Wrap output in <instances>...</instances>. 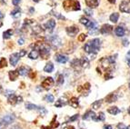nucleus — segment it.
<instances>
[{"label": "nucleus", "instance_id": "nucleus-1", "mask_svg": "<svg viewBox=\"0 0 130 129\" xmlns=\"http://www.w3.org/2000/svg\"><path fill=\"white\" fill-rule=\"evenodd\" d=\"M63 7L67 11H78L80 10V3L77 0H65Z\"/></svg>", "mask_w": 130, "mask_h": 129}, {"label": "nucleus", "instance_id": "nucleus-2", "mask_svg": "<svg viewBox=\"0 0 130 129\" xmlns=\"http://www.w3.org/2000/svg\"><path fill=\"white\" fill-rule=\"evenodd\" d=\"M116 61V57L114 56H108V57H103L100 59V64L104 68H107L109 64H114Z\"/></svg>", "mask_w": 130, "mask_h": 129}, {"label": "nucleus", "instance_id": "nucleus-3", "mask_svg": "<svg viewBox=\"0 0 130 129\" xmlns=\"http://www.w3.org/2000/svg\"><path fill=\"white\" fill-rule=\"evenodd\" d=\"M15 121V116L13 114H8L4 116L0 120V123H2L5 126H7L8 125L12 124V123Z\"/></svg>", "mask_w": 130, "mask_h": 129}, {"label": "nucleus", "instance_id": "nucleus-4", "mask_svg": "<svg viewBox=\"0 0 130 129\" xmlns=\"http://www.w3.org/2000/svg\"><path fill=\"white\" fill-rule=\"evenodd\" d=\"M38 50H39V55L44 58V59H46L50 55V51H49V48L46 47V45H40L38 46Z\"/></svg>", "mask_w": 130, "mask_h": 129}, {"label": "nucleus", "instance_id": "nucleus-5", "mask_svg": "<svg viewBox=\"0 0 130 129\" xmlns=\"http://www.w3.org/2000/svg\"><path fill=\"white\" fill-rule=\"evenodd\" d=\"M119 10L123 13H130V1L124 0L119 5Z\"/></svg>", "mask_w": 130, "mask_h": 129}, {"label": "nucleus", "instance_id": "nucleus-6", "mask_svg": "<svg viewBox=\"0 0 130 129\" xmlns=\"http://www.w3.org/2000/svg\"><path fill=\"white\" fill-rule=\"evenodd\" d=\"M92 45V49H93V54H96L100 50V40L98 38H95L90 41Z\"/></svg>", "mask_w": 130, "mask_h": 129}, {"label": "nucleus", "instance_id": "nucleus-7", "mask_svg": "<svg viewBox=\"0 0 130 129\" xmlns=\"http://www.w3.org/2000/svg\"><path fill=\"white\" fill-rule=\"evenodd\" d=\"M53 85H54V79L52 77H47L42 82V87L44 89H46V90L51 88V86Z\"/></svg>", "mask_w": 130, "mask_h": 129}, {"label": "nucleus", "instance_id": "nucleus-8", "mask_svg": "<svg viewBox=\"0 0 130 129\" xmlns=\"http://www.w3.org/2000/svg\"><path fill=\"white\" fill-rule=\"evenodd\" d=\"M113 26L111 25H108V24H105L101 26L100 28V33L102 35H109L112 33L113 31Z\"/></svg>", "mask_w": 130, "mask_h": 129}, {"label": "nucleus", "instance_id": "nucleus-9", "mask_svg": "<svg viewBox=\"0 0 130 129\" xmlns=\"http://www.w3.org/2000/svg\"><path fill=\"white\" fill-rule=\"evenodd\" d=\"M79 22H80L81 24L82 25H84L86 27H87L88 29H90V28H92L95 25V22H92V21H90V20H88L87 18V17H81L80 18V20H79Z\"/></svg>", "mask_w": 130, "mask_h": 129}, {"label": "nucleus", "instance_id": "nucleus-10", "mask_svg": "<svg viewBox=\"0 0 130 129\" xmlns=\"http://www.w3.org/2000/svg\"><path fill=\"white\" fill-rule=\"evenodd\" d=\"M96 117H98V116H96L92 110H88V111L85 113L84 116H83V119H84V120H87V119L92 118L93 120L96 121Z\"/></svg>", "mask_w": 130, "mask_h": 129}, {"label": "nucleus", "instance_id": "nucleus-11", "mask_svg": "<svg viewBox=\"0 0 130 129\" xmlns=\"http://www.w3.org/2000/svg\"><path fill=\"white\" fill-rule=\"evenodd\" d=\"M50 44L54 46V47H58L59 45H61V40L57 36H53L49 38Z\"/></svg>", "mask_w": 130, "mask_h": 129}, {"label": "nucleus", "instance_id": "nucleus-12", "mask_svg": "<svg viewBox=\"0 0 130 129\" xmlns=\"http://www.w3.org/2000/svg\"><path fill=\"white\" fill-rule=\"evenodd\" d=\"M66 31H67V35H69V36H71V37H75L76 34H77V32L79 31V29H78L77 26H68V27L66 28Z\"/></svg>", "mask_w": 130, "mask_h": 129}, {"label": "nucleus", "instance_id": "nucleus-13", "mask_svg": "<svg viewBox=\"0 0 130 129\" xmlns=\"http://www.w3.org/2000/svg\"><path fill=\"white\" fill-rule=\"evenodd\" d=\"M55 26H56V21H55L54 19H49L47 22H46V24L44 25V27L46 28V30L49 31V32L53 31V29L55 28Z\"/></svg>", "mask_w": 130, "mask_h": 129}, {"label": "nucleus", "instance_id": "nucleus-14", "mask_svg": "<svg viewBox=\"0 0 130 129\" xmlns=\"http://www.w3.org/2000/svg\"><path fill=\"white\" fill-rule=\"evenodd\" d=\"M55 59H56V62L60 63V64H66L68 61V57L62 54H56L55 56Z\"/></svg>", "mask_w": 130, "mask_h": 129}, {"label": "nucleus", "instance_id": "nucleus-15", "mask_svg": "<svg viewBox=\"0 0 130 129\" xmlns=\"http://www.w3.org/2000/svg\"><path fill=\"white\" fill-rule=\"evenodd\" d=\"M21 57L19 55V53H14V54H12L10 56V64H12V66H17V64H18V60H19V58Z\"/></svg>", "mask_w": 130, "mask_h": 129}, {"label": "nucleus", "instance_id": "nucleus-16", "mask_svg": "<svg viewBox=\"0 0 130 129\" xmlns=\"http://www.w3.org/2000/svg\"><path fill=\"white\" fill-rule=\"evenodd\" d=\"M86 4L90 8L98 7L99 5V0H86Z\"/></svg>", "mask_w": 130, "mask_h": 129}, {"label": "nucleus", "instance_id": "nucleus-17", "mask_svg": "<svg viewBox=\"0 0 130 129\" xmlns=\"http://www.w3.org/2000/svg\"><path fill=\"white\" fill-rule=\"evenodd\" d=\"M125 33H126V31H125V28H124L123 26H117V27H116L115 34L117 35V37H124V36H125Z\"/></svg>", "mask_w": 130, "mask_h": 129}, {"label": "nucleus", "instance_id": "nucleus-18", "mask_svg": "<svg viewBox=\"0 0 130 129\" xmlns=\"http://www.w3.org/2000/svg\"><path fill=\"white\" fill-rule=\"evenodd\" d=\"M117 100V96L116 94H109L106 97V103H113V102H116Z\"/></svg>", "mask_w": 130, "mask_h": 129}, {"label": "nucleus", "instance_id": "nucleus-19", "mask_svg": "<svg viewBox=\"0 0 130 129\" xmlns=\"http://www.w3.org/2000/svg\"><path fill=\"white\" fill-rule=\"evenodd\" d=\"M8 75H9V78H10L11 81H15V80H17L18 75H19V71H18V70L9 71Z\"/></svg>", "mask_w": 130, "mask_h": 129}, {"label": "nucleus", "instance_id": "nucleus-20", "mask_svg": "<svg viewBox=\"0 0 130 129\" xmlns=\"http://www.w3.org/2000/svg\"><path fill=\"white\" fill-rule=\"evenodd\" d=\"M107 112H108L110 115L116 116V115L119 114V113L121 112V110H120L118 107H117V106H112V107H109L108 109H107Z\"/></svg>", "mask_w": 130, "mask_h": 129}, {"label": "nucleus", "instance_id": "nucleus-21", "mask_svg": "<svg viewBox=\"0 0 130 129\" xmlns=\"http://www.w3.org/2000/svg\"><path fill=\"white\" fill-rule=\"evenodd\" d=\"M53 70H54V64L51 62H48L46 64V67H44V71L46 73H51V72H53Z\"/></svg>", "mask_w": 130, "mask_h": 129}, {"label": "nucleus", "instance_id": "nucleus-22", "mask_svg": "<svg viewBox=\"0 0 130 129\" xmlns=\"http://www.w3.org/2000/svg\"><path fill=\"white\" fill-rule=\"evenodd\" d=\"M84 50L87 52V53H88V54H93V49H92V45L90 41H88V42L84 45Z\"/></svg>", "mask_w": 130, "mask_h": 129}, {"label": "nucleus", "instance_id": "nucleus-23", "mask_svg": "<svg viewBox=\"0 0 130 129\" xmlns=\"http://www.w3.org/2000/svg\"><path fill=\"white\" fill-rule=\"evenodd\" d=\"M39 56V51H37V49H34L28 54V57L30 59H37Z\"/></svg>", "mask_w": 130, "mask_h": 129}, {"label": "nucleus", "instance_id": "nucleus-24", "mask_svg": "<svg viewBox=\"0 0 130 129\" xmlns=\"http://www.w3.org/2000/svg\"><path fill=\"white\" fill-rule=\"evenodd\" d=\"M8 103L11 105H15V104L18 103V96H17L15 94L8 96Z\"/></svg>", "mask_w": 130, "mask_h": 129}, {"label": "nucleus", "instance_id": "nucleus-25", "mask_svg": "<svg viewBox=\"0 0 130 129\" xmlns=\"http://www.w3.org/2000/svg\"><path fill=\"white\" fill-rule=\"evenodd\" d=\"M109 19H110V21L112 22V23H117V22L118 21V19H119V14L118 13L111 14Z\"/></svg>", "mask_w": 130, "mask_h": 129}, {"label": "nucleus", "instance_id": "nucleus-26", "mask_svg": "<svg viewBox=\"0 0 130 129\" xmlns=\"http://www.w3.org/2000/svg\"><path fill=\"white\" fill-rule=\"evenodd\" d=\"M69 104L70 105H71L72 107L74 108H76L78 106V99L76 98V97H72L71 99L69 100Z\"/></svg>", "mask_w": 130, "mask_h": 129}, {"label": "nucleus", "instance_id": "nucleus-27", "mask_svg": "<svg viewBox=\"0 0 130 129\" xmlns=\"http://www.w3.org/2000/svg\"><path fill=\"white\" fill-rule=\"evenodd\" d=\"M80 63H81V67H85V68L88 67V66H89V60L87 59V57L81 58V59H80Z\"/></svg>", "mask_w": 130, "mask_h": 129}, {"label": "nucleus", "instance_id": "nucleus-28", "mask_svg": "<svg viewBox=\"0 0 130 129\" xmlns=\"http://www.w3.org/2000/svg\"><path fill=\"white\" fill-rule=\"evenodd\" d=\"M20 13H21L20 8H15V10H13L11 12V15H12L14 18H18V17H20V15H21Z\"/></svg>", "mask_w": 130, "mask_h": 129}, {"label": "nucleus", "instance_id": "nucleus-29", "mask_svg": "<svg viewBox=\"0 0 130 129\" xmlns=\"http://www.w3.org/2000/svg\"><path fill=\"white\" fill-rule=\"evenodd\" d=\"M12 35H13V30H12V29H8V30L5 31V32L3 33V38L8 39V38H10Z\"/></svg>", "mask_w": 130, "mask_h": 129}, {"label": "nucleus", "instance_id": "nucleus-30", "mask_svg": "<svg viewBox=\"0 0 130 129\" xmlns=\"http://www.w3.org/2000/svg\"><path fill=\"white\" fill-rule=\"evenodd\" d=\"M102 105V100H98V101H95L93 104H92V108L94 110H98L99 109V107Z\"/></svg>", "mask_w": 130, "mask_h": 129}, {"label": "nucleus", "instance_id": "nucleus-31", "mask_svg": "<svg viewBox=\"0 0 130 129\" xmlns=\"http://www.w3.org/2000/svg\"><path fill=\"white\" fill-rule=\"evenodd\" d=\"M71 67H75V68H77L78 67H81L80 59H74V60L71 62Z\"/></svg>", "mask_w": 130, "mask_h": 129}, {"label": "nucleus", "instance_id": "nucleus-32", "mask_svg": "<svg viewBox=\"0 0 130 129\" xmlns=\"http://www.w3.org/2000/svg\"><path fill=\"white\" fill-rule=\"evenodd\" d=\"M26 108H27L28 110H38L39 106H37V105H34V104L27 103L26 105Z\"/></svg>", "mask_w": 130, "mask_h": 129}, {"label": "nucleus", "instance_id": "nucleus-33", "mask_svg": "<svg viewBox=\"0 0 130 129\" xmlns=\"http://www.w3.org/2000/svg\"><path fill=\"white\" fill-rule=\"evenodd\" d=\"M27 70L28 69L26 68V67H20V68L18 69V71H19V75H26L28 74Z\"/></svg>", "mask_w": 130, "mask_h": 129}, {"label": "nucleus", "instance_id": "nucleus-34", "mask_svg": "<svg viewBox=\"0 0 130 129\" xmlns=\"http://www.w3.org/2000/svg\"><path fill=\"white\" fill-rule=\"evenodd\" d=\"M7 66V61L6 58H1L0 59V68H3V67H6Z\"/></svg>", "mask_w": 130, "mask_h": 129}, {"label": "nucleus", "instance_id": "nucleus-35", "mask_svg": "<svg viewBox=\"0 0 130 129\" xmlns=\"http://www.w3.org/2000/svg\"><path fill=\"white\" fill-rule=\"evenodd\" d=\"M65 105H66V102H63L62 101V98H60L56 101V104H55V106H56V107H62V106Z\"/></svg>", "mask_w": 130, "mask_h": 129}, {"label": "nucleus", "instance_id": "nucleus-36", "mask_svg": "<svg viewBox=\"0 0 130 129\" xmlns=\"http://www.w3.org/2000/svg\"><path fill=\"white\" fill-rule=\"evenodd\" d=\"M46 101L49 102V103H53L55 101V97L53 95H47L46 96Z\"/></svg>", "mask_w": 130, "mask_h": 129}, {"label": "nucleus", "instance_id": "nucleus-37", "mask_svg": "<svg viewBox=\"0 0 130 129\" xmlns=\"http://www.w3.org/2000/svg\"><path fill=\"white\" fill-rule=\"evenodd\" d=\"M84 12H85V14L87 15H88V17H92V15H93V10H92V8H90V7L86 8Z\"/></svg>", "mask_w": 130, "mask_h": 129}, {"label": "nucleus", "instance_id": "nucleus-38", "mask_svg": "<svg viewBox=\"0 0 130 129\" xmlns=\"http://www.w3.org/2000/svg\"><path fill=\"white\" fill-rule=\"evenodd\" d=\"M105 114L103 112H100L99 114H98V117H96V121H104L105 120Z\"/></svg>", "mask_w": 130, "mask_h": 129}, {"label": "nucleus", "instance_id": "nucleus-39", "mask_svg": "<svg viewBox=\"0 0 130 129\" xmlns=\"http://www.w3.org/2000/svg\"><path fill=\"white\" fill-rule=\"evenodd\" d=\"M57 85H59V86H61V85L64 84V76L63 75H58V78H57Z\"/></svg>", "mask_w": 130, "mask_h": 129}, {"label": "nucleus", "instance_id": "nucleus-40", "mask_svg": "<svg viewBox=\"0 0 130 129\" xmlns=\"http://www.w3.org/2000/svg\"><path fill=\"white\" fill-rule=\"evenodd\" d=\"M87 36L86 34H80L79 36H78L77 39H78V41H80V42H84L85 39L87 38Z\"/></svg>", "mask_w": 130, "mask_h": 129}, {"label": "nucleus", "instance_id": "nucleus-41", "mask_svg": "<svg viewBox=\"0 0 130 129\" xmlns=\"http://www.w3.org/2000/svg\"><path fill=\"white\" fill-rule=\"evenodd\" d=\"M117 128L118 129H129V126H126L123 124V123H119L118 125H117Z\"/></svg>", "mask_w": 130, "mask_h": 129}, {"label": "nucleus", "instance_id": "nucleus-42", "mask_svg": "<svg viewBox=\"0 0 130 129\" xmlns=\"http://www.w3.org/2000/svg\"><path fill=\"white\" fill-rule=\"evenodd\" d=\"M38 112L40 113V114H41V116H45V115H46V113H47V111H46V110L45 109L44 107H40V106H39Z\"/></svg>", "mask_w": 130, "mask_h": 129}, {"label": "nucleus", "instance_id": "nucleus-43", "mask_svg": "<svg viewBox=\"0 0 130 129\" xmlns=\"http://www.w3.org/2000/svg\"><path fill=\"white\" fill-rule=\"evenodd\" d=\"M77 118H78V114H76V115H75V116H73L71 117V118H69V120L67 121V123H70V122H74V121H76V120H77Z\"/></svg>", "mask_w": 130, "mask_h": 129}, {"label": "nucleus", "instance_id": "nucleus-44", "mask_svg": "<svg viewBox=\"0 0 130 129\" xmlns=\"http://www.w3.org/2000/svg\"><path fill=\"white\" fill-rule=\"evenodd\" d=\"M111 70H107V72H106V79L108 80V79H111V78H113V75H111Z\"/></svg>", "mask_w": 130, "mask_h": 129}, {"label": "nucleus", "instance_id": "nucleus-45", "mask_svg": "<svg viewBox=\"0 0 130 129\" xmlns=\"http://www.w3.org/2000/svg\"><path fill=\"white\" fill-rule=\"evenodd\" d=\"M54 120H55V117H54ZM53 120L52 122H51V127L52 128H56V127H57L59 125V124L57 122H55V121Z\"/></svg>", "mask_w": 130, "mask_h": 129}, {"label": "nucleus", "instance_id": "nucleus-46", "mask_svg": "<svg viewBox=\"0 0 130 129\" xmlns=\"http://www.w3.org/2000/svg\"><path fill=\"white\" fill-rule=\"evenodd\" d=\"M122 43H123V45H124V46H128V45H129V41H128V39L125 38V39H123V41H122Z\"/></svg>", "mask_w": 130, "mask_h": 129}, {"label": "nucleus", "instance_id": "nucleus-47", "mask_svg": "<svg viewBox=\"0 0 130 129\" xmlns=\"http://www.w3.org/2000/svg\"><path fill=\"white\" fill-rule=\"evenodd\" d=\"M5 95H7V96H10V95H14V91H11V90H7L5 92Z\"/></svg>", "mask_w": 130, "mask_h": 129}, {"label": "nucleus", "instance_id": "nucleus-48", "mask_svg": "<svg viewBox=\"0 0 130 129\" xmlns=\"http://www.w3.org/2000/svg\"><path fill=\"white\" fill-rule=\"evenodd\" d=\"M19 55H20V56H26V51L25 49H22V50H20V52H19Z\"/></svg>", "mask_w": 130, "mask_h": 129}, {"label": "nucleus", "instance_id": "nucleus-49", "mask_svg": "<svg viewBox=\"0 0 130 129\" xmlns=\"http://www.w3.org/2000/svg\"><path fill=\"white\" fill-rule=\"evenodd\" d=\"M20 1H21V0H12V3H13L14 6H18L20 3Z\"/></svg>", "mask_w": 130, "mask_h": 129}, {"label": "nucleus", "instance_id": "nucleus-50", "mask_svg": "<svg viewBox=\"0 0 130 129\" xmlns=\"http://www.w3.org/2000/svg\"><path fill=\"white\" fill-rule=\"evenodd\" d=\"M24 43H25V40H24V39H23V38L18 39V45H24Z\"/></svg>", "mask_w": 130, "mask_h": 129}, {"label": "nucleus", "instance_id": "nucleus-51", "mask_svg": "<svg viewBox=\"0 0 130 129\" xmlns=\"http://www.w3.org/2000/svg\"><path fill=\"white\" fill-rule=\"evenodd\" d=\"M104 129H113L112 126L110 125H104Z\"/></svg>", "mask_w": 130, "mask_h": 129}, {"label": "nucleus", "instance_id": "nucleus-52", "mask_svg": "<svg viewBox=\"0 0 130 129\" xmlns=\"http://www.w3.org/2000/svg\"><path fill=\"white\" fill-rule=\"evenodd\" d=\"M107 1H108L109 3H111V4H115L117 0H107Z\"/></svg>", "mask_w": 130, "mask_h": 129}, {"label": "nucleus", "instance_id": "nucleus-53", "mask_svg": "<svg viewBox=\"0 0 130 129\" xmlns=\"http://www.w3.org/2000/svg\"><path fill=\"white\" fill-rule=\"evenodd\" d=\"M65 129H76L74 126H72V125H69V126H67V127H66Z\"/></svg>", "mask_w": 130, "mask_h": 129}, {"label": "nucleus", "instance_id": "nucleus-54", "mask_svg": "<svg viewBox=\"0 0 130 129\" xmlns=\"http://www.w3.org/2000/svg\"><path fill=\"white\" fill-rule=\"evenodd\" d=\"M51 126H42V129H51Z\"/></svg>", "mask_w": 130, "mask_h": 129}, {"label": "nucleus", "instance_id": "nucleus-55", "mask_svg": "<svg viewBox=\"0 0 130 129\" xmlns=\"http://www.w3.org/2000/svg\"><path fill=\"white\" fill-rule=\"evenodd\" d=\"M5 127H6V126H5V125H3L2 123H0V129H4Z\"/></svg>", "mask_w": 130, "mask_h": 129}, {"label": "nucleus", "instance_id": "nucleus-56", "mask_svg": "<svg viewBox=\"0 0 130 129\" xmlns=\"http://www.w3.org/2000/svg\"><path fill=\"white\" fill-rule=\"evenodd\" d=\"M34 11H35V9L33 8V7H31V8L29 9V12H30V14H32L33 12H34Z\"/></svg>", "mask_w": 130, "mask_h": 129}, {"label": "nucleus", "instance_id": "nucleus-57", "mask_svg": "<svg viewBox=\"0 0 130 129\" xmlns=\"http://www.w3.org/2000/svg\"><path fill=\"white\" fill-rule=\"evenodd\" d=\"M3 17H4V15H3V13L1 12V11H0V19H2Z\"/></svg>", "mask_w": 130, "mask_h": 129}, {"label": "nucleus", "instance_id": "nucleus-58", "mask_svg": "<svg viewBox=\"0 0 130 129\" xmlns=\"http://www.w3.org/2000/svg\"><path fill=\"white\" fill-rule=\"evenodd\" d=\"M127 66L130 67V57H129V58H127Z\"/></svg>", "mask_w": 130, "mask_h": 129}, {"label": "nucleus", "instance_id": "nucleus-59", "mask_svg": "<svg viewBox=\"0 0 130 129\" xmlns=\"http://www.w3.org/2000/svg\"><path fill=\"white\" fill-rule=\"evenodd\" d=\"M11 129H21L20 127H18V126H14L13 128H11Z\"/></svg>", "mask_w": 130, "mask_h": 129}, {"label": "nucleus", "instance_id": "nucleus-60", "mask_svg": "<svg viewBox=\"0 0 130 129\" xmlns=\"http://www.w3.org/2000/svg\"><path fill=\"white\" fill-rule=\"evenodd\" d=\"M33 1H34V2H36V3H37L39 1V0H33Z\"/></svg>", "mask_w": 130, "mask_h": 129}, {"label": "nucleus", "instance_id": "nucleus-61", "mask_svg": "<svg viewBox=\"0 0 130 129\" xmlns=\"http://www.w3.org/2000/svg\"><path fill=\"white\" fill-rule=\"evenodd\" d=\"M128 114H129V115H130V107H129V108H128Z\"/></svg>", "mask_w": 130, "mask_h": 129}, {"label": "nucleus", "instance_id": "nucleus-62", "mask_svg": "<svg viewBox=\"0 0 130 129\" xmlns=\"http://www.w3.org/2000/svg\"><path fill=\"white\" fill-rule=\"evenodd\" d=\"M0 1H1L2 3H4V2H5V0H0Z\"/></svg>", "mask_w": 130, "mask_h": 129}, {"label": "nucleus", "instance_id": "nucleus-63", "mask_svg": "<svg viewBox=\"0 0 130 129\" xmlns=\"http://www.w3.org/2000/svg\"><path fill=\"white\" fill-rule=\"evenodd\" d=\"M129 88H130V83H129Z\"/></svg>", "mask_w": 130, "mask_h": 129}]
</instances>
